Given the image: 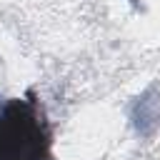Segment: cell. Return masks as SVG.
<instances>
[{"label":"cell","instance_id":"cell-1","mask_svg":"<svg viewBox=\"0 0 160 160\" xmlns=\"http://www.w3.org/2000/svg\"><path fill=\"white\" fill-rule=\"evenodd\" d=\"M52 132L40 100L10 98L0 108V160H52Z\"/></svg>","mask_w":160,"mask_h":160}]
</instances>
